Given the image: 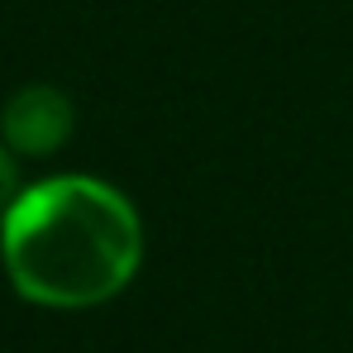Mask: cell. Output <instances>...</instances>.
I'll list each match as a JSON object with an SVG mask.
<instances>
[{
  "label": "cell",
  "mask_w": 353,
  "mask_h": 353,
  "mask_svg": "<svg viewBox=\"0 0 353 353\" xmlns=\"http://www.w3.org/2000/svg\"><path fill=\"white\" fill-rule=\"evenodd\" d=\"M72 129H77L72 96L58 91V86H48V81L19 86L0 105V143L14 158H53L58 148H67Z\"/></svg>",
  "instance_id": "7a4b0ae2"
},
{
  "label": "cell",
  "mask_w": 353,
  "mask_h": 353,
  "mask_svg": "<svg viewBox=\"0 0 353 353\" xmlns=\"http://www.w3.org/2000/svg\"><path fill=\"white\" fill-rule=\"evenodd\" d=\"M19 191H24V186H19V163H14V153L0 143V220H5V210L14 205Z\"/></svg>",
  "instance_id": "3957f363"
},
{
  "label": "cell",
  "mask_w": 353,
  "mask_h": 353,
  "mask_svg": "<svg viewBox=\"0 0 353 353\" xmlns=\"http://www.w3.org/2000/svg\"><path fill=\"white\" fill-rule=\"evenodd\" d=\"M10 287L43 310H91L115 301L143 263V220L101 176H48L14 196L0 220Z\"/></svg>",
  "instance_id": "6da1fadb"
}]
</instances>
